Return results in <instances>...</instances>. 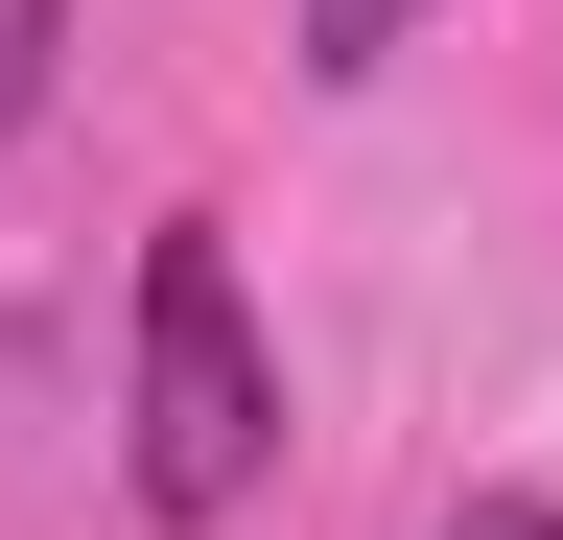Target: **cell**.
<instances>
[{
    "instance_id": "7a4b0ae2",
    "label": "cell",
    "mask_w": 563,
    "mask_h": 540,
    "mask_svg": "<svg viewBox=\"0 0 563 540\" xmlns=\"http://www.w3.org/2000/svg\"><path fill=\"white\" fill-rule=\"evenodd\" d=\"M47 71H70V0H0V142L47 118Z\"/></svg>"
},
{
    "instance_id": "6da1fadb",
    "label": "cell",
    "mask_w": 563,
    "mask_h": 540,
    "mask_svg": "<svg viewBox=\"0 0 563 540\" xmlns=\"http://www.w3.org/2000/svg\"><path fill=\"white\" fill-rule=\"evenodd\" d=\"M118 470H141V517H235L258 470H282V376H258V306H235V235H211V212H165V235H141Z\"/></svg>"
},
{
    "instance_id": "277c9868",
    "label": "cell",
    "mask_w": 563,
    "mask_h": 540,
    "mask_svg": "<svg viewBox=\"0 0 563 540\" xmlns=\"http://www.w3.org/2000/svg\"><path fill=\"white\" fill-rule=\"evenodd\" d=\"M446 540H563V494H517V470H493V494H470Z\"/></svg>"
},
{
    "instance_id": "3957f363",
    "label": "cell",
    "mask_w": 563,
    "mask_h": 540,
    "mask_svg": "<svg viewBox=\"0 0 563 540\" xmlns=\"http://www.w3.org/2000/svg\"><path fill=\"white\" fill-rule=\"evenodd\" d=\"M399 24H422V0H306V71L352 95V71H399Z\"/></svg>"
}]
</instances>
